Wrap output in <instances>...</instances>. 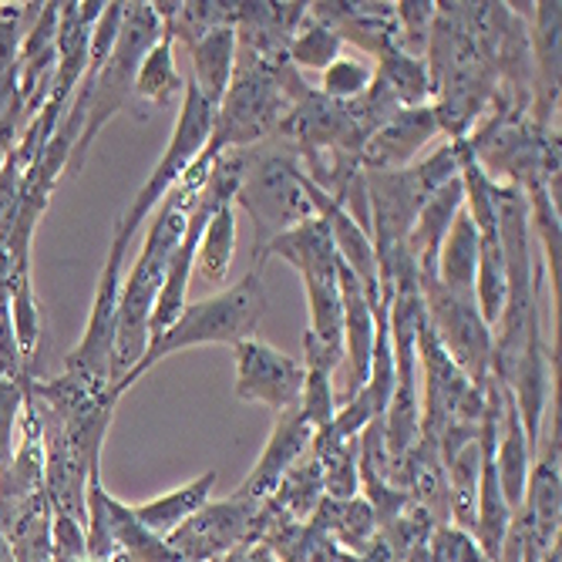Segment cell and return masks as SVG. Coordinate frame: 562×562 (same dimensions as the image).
Masks as SVG:
<instances>
[{
	"label": "cell",
	"instance_id": "cell-1",
	"mask_svg": "<svg viewBox=\"0 0 562 562\" xmlns=\"http://www.w3.org/2000/svg\"><path fill=\"white\" fill-rule=\"evenodd\" d=\"M213 159L199 156L189 172L179 179V186L159 202V210L148 220V233L142 239V249L132 263V270L122 277V293H119V321H115V353H112V374H109V394L119 401V384L135 371V364L145 357L148 347V321L151 306L159 300V290L166 283L172 252L186 233L189 210L206 186Z\"/></svg>",
	"mask_w": 562,
	"mask_h": 562
},
{
	"label": "cell",
	"instance_id": "cell-2",
	"mask_svg": "<svg viewBox=\"0 0 562 562\" xmlns=\"http://www.w3.org/2000/svg\"><path fill=\"white\" fill-rule=\"evenodd\" d=\"M263 267L267 263H252L239 283L223 286L213 296H202L199 303H186V311L176 317V324L156 337L145 347V357L135 364V371L119 384V397L142 378L156 368L166 357L189 350V347H206V344H229L236 347L239 340L257 337L267 306H270V293H267V280H263Z\"/></svg>",
	"mask_w": 562,
	"mask_h": 562
},
{
	"label": "cell",
	"instance_id": "cell-3",
	"mask_svg": "<svg viewBox=\"0 0 562 562\" xmlns=\"http://www.w3.org/2000/svg\"><path fill=\"white\" fill-rule=\"evenodd\" d=\"M236 206L249 213L257 226V246L263 249L273 236L311 220L314 206L306 199V172L300 151L290 138L277 135L252 148H243V179L236 189Z\"/></svg>",
	"mask_w": 562,
	"mask_h": 562
},
{
	"label": "cell",
	"instance_id": "cell-4",
	"mask_svg": "<svg viewBox=\"0 0 562 562\" xmlns=\"http://www.w3.org/2000/svg\"><path fill=\"white\" fill-rule=\"evenodd\" d=\"M213 125H216V109L189 81L186 94H182V109L172 125V135L166 142V151L159 156L151 176L142 182V189L135 192V199L128 202V210L119 216V223L112 229V249L125 252L132 246L135 233L148 223L151 213L159 210V202L179 186V179L189 172V166L202 156V148L210 145Z\"/></svg>",
	"mask_w": 562,
	"mask_h": 562
},
{
	"label": "cell",
	"instance_id": "cell-5",
	"mask_svg": "<svg viewBox=\"0 0 562 562\" xmlns=\"http://www.w3.org/2000/svg\"><path fill=\"white\" fill-rule=\"evenodd\" d=\"M422 303L425 321L448 357L465 371L472 384H485L492 374V347L495 334L482 321L475 296H454L435 277L422 280Z\"/></svg>",
	"mask_w": 562,
	"mask_h": 562
},
{
	"label": "cell",
	"instance_id": "cell-6",
	"mask_svg": "<svg viewBox=\"0 0 562 562\" xmlns=\"http://www.w3.org/2000/svg\"><path fill=\"white\" fill-rule=\"evenodd\" d=\"M257 498L233 492L229 498L206 502L192 519H186L176 532L166 536V546L179 555V562H213L229 549L257 539L260 519Z\"/></svg>",
	"mask_w": 562,
	"mask_h": 562
},
{
	"label": "cell",
	"instance_id": "cell-7",
	"mask_svg": "<svg viewBox=\"0 0 562 562\" xmlns=\"http://www.w3.org/2000/svg\"><path fill=\"white\" fill-rule=\"evenodd\" d=\"M122 277H125V252L109 246L105 267L98 277V290L88 311L85 334L78 347L68 353L65 371L81 378L91 387L109 391V374H112V353H115V321H119V293H122Z\"/></svg>",
	"mask_w": 562,
	"mask_h": 562
},
{
	"label": "cell",
	"instance_id": "cell-8",
	"mask_svg": "<svg viewBox=\"0 0 562 562\" xmlns=\"http://www.w3.org/2000/svg\"><path fill=\"white\" fill-rule=\"evenodd\" d=\"M236 397L249 404H263L270 412H286V407L300 404L303 391V364L296 357L277 350L273 344L249 337L236 347Z\"/></svg>",
	"mask_w": 562,
	"mask_h": 562
},
{
	"label": "cell",
	"instance_id": "cell-9",
	"mask_svg": "<svg viewBox=\"0 0 562 562\" xmlns=\"http://www.w3.org/2000/svg\"><path fill=\"white\" fill-rule=\"evenodd\" d=\"M438 135H441V128H438L431 105L397 109V115L387 125H381L361 148V169L364 172H394V169L415 166L422 148L428 142H435Z\"/></svg>",
	"mask_w": 562,
	"mask_h": 562
},
{
	"label": "cell",
	"instance_id": "cell-10",
	"mask_svg": "<svg viewBox=\"0 0 562 562\" xmlns=\"http://www.w3.org/2000/svg\"><path fill=\"white\" fill-rule=\"evenodd\" d=\"M311 441H314V428L303 422L300 407H286V412L277 415V425L267 438V448L260 454V462L252 465V472L246 475V482L236 488L249 498L257 502H267L277 488V482L283 479V472L290 465H296L300 458L311 451Z\"/></svg>",
	"mask_w": 562,
	"mask_h": 562
},
{
	"label": "cell",
	"instance_id": "cell-11",
	"mask_svg": "<svg viewBox=\"0 0 562 562\" xmlns=\"http://www.w3.org/2000/svg\"><path fill=\"white\" fill-rule=\"evenodd\" d=\"M532 462H536V448L529 445V435L522 428V418H519V407L513 401V391L505 387L502 425H498V438H495V469H498V485H502L505 505L513 508V516L522 508Z\"/></svg>",
	"mask_w": 562,
	"mask_h": 562
},
{
	"label": "cell",
	"instance_id": "cell-12",
	"mask_svg": "<svg viewBox=\"0 0 562 562\" xmlns=\"http://www.w3.org/2000/svg\"><path fill=\"white\" fill-rule=\"evenodd\" d=\"M465 210V189H462V172H458L451 182H445L425 206H422V213H418V220H415V226H412V233H407V252L415 257V263H418V273H422V280L425 277H435V263H438V249H441V243H445V236H448V229H451V223H454V216Z\"/></svg>",
	"mask_w": 562,
	"mask_h": 562
},
{
	"label": "cell",
	"instance_id": "cell-13",
	"mask_svg": "<svg viewBox=\"0 0 562 562\" xmlns=\"http://www.w3.org/2000/svg\"><path fill=\"white\" fill-rule=\"evenodd\" d=\"M192 58V85L195 91L220 109V101L233 81L236 71V24H223L210 34H202L195 44H189Z\"/></svg>",
	"mask_w": 562,
	"mask_h": 562
},
{
	"label": "cell",
	"instance_id": "cell-14",
	"mask_svg": "<svg viewBox=\"0 0 562 562\" xmlns=\"http://www.w3.org/2000/svg\"><path fill=\"white\" fill-rule=\"evenodd\" d=\"M479 249H482V236H479L472 216L462 210L454 216V223L438 249L435 280L454 296H472L475 270H479Z\"/></svg>",
	"mask_w": 562,
	"mask_h": 562
},
{
	"label": "cell",
	"instance_id": "cell-15",
	"mask_svg": "<svg viewBox=\"0 0 562 562\" xmlns=\"http://www.w3.org/2000/svg\"><path fill=\"white\" fill-rule=\"evenodd\" d=\"M216 479H220L216 472H206V475H199V479L186 482V485L176 488V492H166V495L151 498V502L132 505V513H135V519H138L151 536L166 539L169 532H176L186 519H192V516L199 513V508L213 498Z\"/></svg>",
	"mask_w": 562,
	"mask_h": 562
},
{
	"label": "cell",
	"instance_id": "cell-16",
	"mask_svg": "<svg viewBox=\"0 0 562 562\" xmlns=\"http://www.w3.org/2000/svg\"><path fill=\"white\" fill-rule=\"evenodd\" d=\"M172 50H176V41L169 34H162L142 58V65L135 71V91H132V101H138L142 109H169L186 94V81L176 71Z\"/></svg>",
	"mask_w": 562,
	"mask_h": 562
},
{
	"label": "cell",
	"instance_id": "cell-17",
	"mask_svg": "<svg viewBox=\"0 0 562 562\" xmlns=\"http://www.w3.org/2000/svg\"><path fill=\"white\" fill-rule=\"evenodd\" d=\"M374 78L391 91V98L401 109H418V105H431V75H428V61L407 55L404 47L387 44L381 55L374 58Z\"/></svg>",
	"mask_w": 562,
	"mask_h": 562
},
{
	"label": "cell",
	"instance_id": "cell-18",
	"mask_svg": "<svg viewBox=\"0 0 562 562\" xmlns=\"http://www.w3.org/2000/svg\"><path fill=\"white\" fill-rule=\"evenodd\" d=\"M233 257H236V210H233V202H226V206L213 213V220L206 223V233L199 239L192 277H199L210 290H220L229 280Z\"/></svg>",
	"mask_w": 562,
	"mask_h": 562
},
{
	"label": "cell",
	"instance_id": "cell-19",
	"mask_svg": "<svg viewBox=\"0 0 562 562\" xmlns=\"http://www.w3.org/2000/svg\"><path fill=\"white\" fill-rule=\"evenodd\" d=\"M324 498V475L314 454H303L296 465H290L270 495V502L293 522H311Z\"/></svg>",
	"mask_w": 562,
	"mask_h": 562
},
{
	"label": "cell",
	"instance_id": "cell-20",
	"mask_svg": "<svg viewBox=\"0 0 562 562\" xmlns=\"http://www.w3.org/2000/svg\"><path fill=\"white\" fill-rule=\"evenodd\" d=\"M311 454L317 458L324 475V495L330 502H347L361 495V475H357V438H330L324 431L314 435Z\"/></svg>",
	"mask_w": 562,
	"mask_h": 562
},
{
	"label": "cell",
	"instance_id": "cell-21",
	"mask_svg": "<svg viewBox=\"0 0 562 562\" xmlns=\"http://www.w3.org/2000/svg\"><path fill=\"white\" fill-rule=\"evenodd\" d=\"M344 55V41L337 37V31L330 24H324L321 18H314L306 11V18L300 21V27L293 31V37L286 41V61L293 71H327L337 58Z\"/></svg>",
	"mask_w": 562,
	"mask_h": 562
},
{
	"label": "cell",
	"instance_id": "cell-22",
	"mask_svg": "<svg viewBox=\"0 0 562 562\" xmlns=\"http://www.w3.org/2000/svg\"><path fill=\"white\" fill-rule=\"evenodd\" d=\"M472 296H475L482 321L495 330V324H498V317L505 311V296H508V277H505V260H502L498 239H482Z\"/></svg>",
	"mask_w": 562,
	"mask_h": 562
},
{
	"label": "cell",
	"instance_id": "cell-23",
	"mask_svg": "<svg viewBox=\"0 0 562 562\" xmlns=\"http://www.w3.org/2000/svg\"><path fill=\"white\" fill-rule=\"evenodd\" d=\"M374 85V61H364L357 55H340L327 71H321V94L330 101H353Z\"/></svg>",
	"mask_w": 562,
	"mask_h": 562
},
{
	"label": "cell",
	"instance_id": "cell-24",
	"mask_svg": "<svg viewBox=\"0 0 562 562\" xmlns=\"http://www.w3.org/2000/svg\"><path fill=\"white\" fill-rule=\"evenodd\" d=\"M431 24H435V4H431V0H397V4H394L397 47H404L407 55L425 58Z\"/></svg>",
	"mask_w": 562,
	"mask_h": 562
},
{
	"label": "cell",
	"instance_id": "cell-25",
	"mask_svg": "<svg viewBox=\"0 0 562 562\" xmlns=\"http://www.w3.org/2000/svg\"><path fill=\"white\" fill-rule=\"evenodd\" d=\"M41 4H0V75L18 68L27 31L34 27Z\"/></svg>",
	"mask_w": 562,
	"mask_h": 562
},
{
	"label": "cell",
	"instance_id": "cell-26",
	"mask_svg": "<svg viewBox=\"0 0 562 562\" xmlns=\"http://www.w3.org/2000/svg\"><path fill=\"white\" fill-rule=\"evenodd\" d=\"M31 381V378H27ZM27 381H0V472L11 465L14 445H18V425L24 407V387Z\"/></svg>",
	"mask_w": 562,
	"mask_h": 562
},
{
	"label": "cell",
	"instance_id": "cell-27",
	"mask_svg": "<svg viewBox=\"0 0 562 562\" xmlns=\"http://www.w3.org/2000/svg\"><path fill=\"white\" fill-rule=\"evenodd\" d=\"M213 562H280V559L267 542H243V546L229 549L226 555H220Z\"/></svg>",
	"mask_w": 562,
	"mask_h": 562
},
{
	"label": "cell",
	"instance_id": "cell-28",
	"mask_svg": "<svg viewBox=\"0 0 562 562\" xmlns=\"http://www.w3.org/2000/svg\"><path fill=\"white\" fill-rule=\"evenodd\" d=\"M0 562H14V552H11V542L4 532H0Z\"/></svg>",
	"mask_w": 562,
	"mask_h": 562
},
{
	"label": "cell",
	"instance_id": "cell-29",
	"mask_svg": "<svg viewBox=\"0 0 562 562\" xmlns=\"http://www.w3.org/2000/svg\"><path fill=\"white\" fill-rule=\"evenodd\" d=\"M539 562H562V549H559V542H555L552 549H546V555H542Z\"/></svg>",
	"mask_w": 562,
	"mask_h": 562
},
{
	"label": "cell",
	"instance_id": "cell-30",
	"mask_svg": "<svg viewBox=\"0 0 562 562\" xmlns=\"http://www.w3.org/2000/svg\"><path fill=\"white\" fill-rule=\"evenodd\" d=\"M55 562H94V559H55Z\"/></svg>",
	"mask_w": 562,
	"mask_h": 562
}]
</instances>
